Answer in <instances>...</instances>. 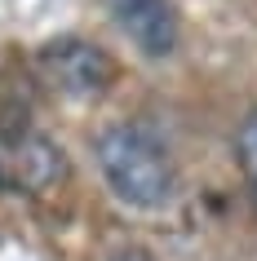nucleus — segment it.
<instances>
[{
  "instance_id": "nucleus-1",
  "label": "nucleus",
  "mask_w": 257,
  "mask_h": 261,
  "mask_svg": "<svg viewBox=\"0 0 257 261\" xmlns=\"http://www.w3.org/2000/svg\"><path fill=\"white\" fill-rule=\"evenodd\" d=\"M94 155L115 199L133 208H164L177 191L173 155L147 124H107L94 138Z\"/></svg>"
},
{
  "instance_id": "nucleus-2",
  "label": "nucleus",
  "mask_w": 257,
  "mask_h": 261,
  "mask_svg": "<svg viewBox=\"0 0 257 261\" xmlns=\"http://www.w3.org/2000/svg\"><path fill=\"white\" fill-rule=\"evenodd\" d=\"M40 71H44V80L67 97H102L115 84L111 54L98 49V44H89V40H76V36L44 44L40 49Z\"/></svg>"
},
{
  "instance_id": "nucleus-3",
  "label": "nucleus",
  "mask_w": 257,
  "mask_h": 261,
  "mask_svg": "<svg viewBox=\"0 0 257 261\" xmlns=\"http://www.w3.org/2000/svg\"><path fill=\"white\" fill-rule=\"evenodd\" d=\"M115 27L147 58H169L177 49V14L173 0H107Z\"/></svg>"
},
{
  "instance_id": "nucleus-4",
  "label": "nucleus",
  "mask_w": 257,
  "mask_h": 261,
  "mask_svg": "<svg viewBox=\"0 0 257 261\" xmlns=\"http://www.w3.org/2000/svg\"><path fill=\"white\" fill-rule=\"evenodd\" d=\"M14 168H18V181L27 191H44V186H54L62 177V151L49 138H40V133H27L14 151Z\"/></svg>"
},
{
  "instance_id": "nucleus-5",
  "label": "nucleus",
  "mask_w": 257,
  "mask_h": 261,
  "mask_svg": "<svg viewBox=\"0 0 257 261\" xmlns=\"http://www.w3.org/2000/svg\"><path fill=\"white\" fill-rule=\"evenodd\" d=\"M235 151H240V168H244V177L253 181V191H257V111H253V115H248V120L240 124Z\"/></svg>"
},
{
  "instance_id": "nucleus-6",
  "label": "nucleus",
  "mask_w": 257,
  "mask_h": 261,
  "mask_svg": "<svg viewBox=\"0 0 257 261\" xmlns=\"http://www.w3.org/2000/svg\"><path fill=\"white\" fill-rule=\"evenodd\" d=\"M107 261H151V252L147 248H115Z\"/></svg>"
},
{
  "instance_id": "nucleus-7",
  "label": "nucleus",
  "mask_w": 257,
  "mask_h": 261,
  "mask_svg": "<svg viewBox=\"0 0 257 261\" xmlns=\"http://www.w3.org/2000/svg\"><path fill=\"white\" fill-rule=\"evenodd\" d=\"M253 195H257V191H253Z\"/></svg>"
}]
</instances>
